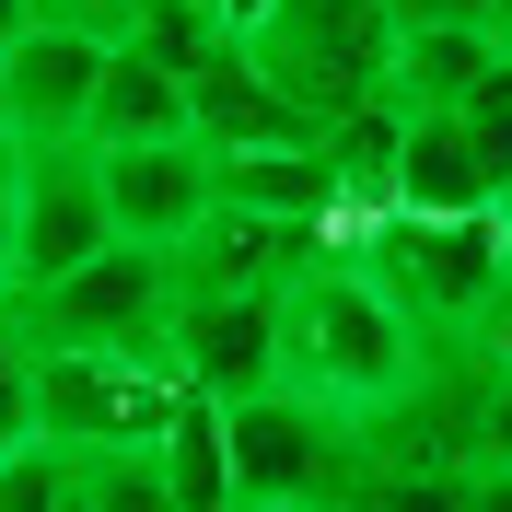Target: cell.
Listing matches in <instances>:
<instances>
[{"label": "cell", "instance_id": "cell-13", "mask_svg": "<svg viewBox=\"0 0 512 512\" xmlns=\"http://www.w3.org/2000/svg\"><path fill=\"white\" fill-rule=\"evenodd\" d=\"M152 140H187V82L117 47L94 82V152H152Z\"/></svg>", "mask_w": 512, "mask_h": 512}, {"label": "cell", "instance_id": "cell-11", "mask_svg": "<svg viewBox=\"0 0 512 512\" xmlns=\"http://www.w3.org/2000/svg\"><path fill=\"white\" fill-rule=\"evenodd\" d=\"M501 163L478 152V128L466 117H408V140H396V210L408 222H489L501 210Z\"/></svg>", "mask_w": 512, "mask_h": 512}, {"label": "cell", "instance_id": "cell-1", "mask_svg": "<svg viewBox=\"0 0 512 512\" xmlns=\"http://www.w3.org/2000/svg\"><path fill=\"white\" fill-rule=\"evenodd\" d=\"M419 373H431L419 326L396 315V303L373 291V268H350L338 245L280 291V396L373 431V419H396L419 396Z\"/></svg>", "mask_w": 512, "mask_h": 512}, {"label": "cell", "instance_id": "cell-21", "mask_svg": "<svg viewBox=\"0 0 512 512\" xmlns=\"http://www.w3.org/2000/svg\"><path fill=\"white\" fill-rule=\"evenodd\" d=\"M210 12H222L233 35H256V24H268V12H280V0H210Z\"/></svg>", "mask_w": 512, "mask_h": 512}, {"label": "cell", "instance_id": "cell-17", "mask_svg": "<svg viewBox=\"0 0 512 512\" xmlns=\"http://www.w3.org/2000/svg\"><path fill=\"white\" fill-rule=\"evenodd\" d=\"M35 443V361H24V338L0 326V466Z\"/></svg>", "mask_w": 512, "mask_h": 512}, {"label": "cell", "instance_id": "cell-15", "mask_svg": "<svg viewBox=\"0 0 512 512\" xmlns=\"http://www.w3.org/2000/svg\"><path fill=\"white\" fill-rule=\"evenodd\" d=\"M326 512H454V478H443V466H384V454H373Z\"/></svg>", "mask_w": 512, "mask_h": 512}, {"label": "cell", "instance_id": "cell-10", "mask_svg": "<svg viewBox=\"0 0 512 512\" xmlns=\"http://www.w3.org/2000/svg\"><path fill=\"white\" fill-rule=\"evenodd\" d=\"M187 140L210 163H233V152H315V117H303L245 47H222V59L187 82Z\"/></svg>", "mask_w": 512, "mask_h": 512}, {"label": "cell", "instance_id": "cell-5", "mask_svg": "<svg viewBox=\"0 0 512 512\" xmlns=\"http://www.w3.org/2000/svg\"><path fill=\"white\" fill-rule=\"evenodd\" d=\"M187 384L163 361H35V443L47 454H163Z\"/></svg>", "mask_w": 512, "mask_h": 512}, {"label": "cell", "instance_id": "cell-20", "mask_svg": "<svg viewBox=\"0 0 512 512\" xmlns=\"http://www.w3.org/2000/svg\"><path fill=\"white\" fill-rule=\"evenodd\" d=\"M12 198H24V152L0 140V303H12Z\"/></svg>", "mask_w": 512, "mask_h": 512}, {"label": "cell", "instance_id": "cell-14", "mask_svg": "<svg viewBox=\"0 0 512 512\" xmlns=\"http://www.w3.org/2000/svg\"><path fill=\"white\" fill-rule=\"evenodd\" d=\"M117 47H128V59H152V70H175V82H198V70L222 59V47H245V35L210 12V0H128Z\"/></svg>", "mask_w": 512, "mask_h": 512}, {"label": "cell", "instance_id": "cell-9", "mask_svg": "<svg viewBox=\"0 0 512 512\" xmlns=\"http://www.w3.org/2000/svg\"><path fill=\"white\" fill-rule=\"evenodd\" d=\"M94 187H105V233H117V245H152V256H175L210 222V152H198V140L94 152Z\"/></svg>", "mask_w": 512, "mask_h": 512}, {"label": "cell", "instance_id": "cell-8", "mask_svg": "<svg viewBox=\"0 0 512 512\" xmlns=\"http://www.w3.org/2000/svg\"><path fill=\"white\" fill-rule=\"evenodd\" d=\"M105 35L35 24L0 59V105H12V152H94V82H105Z\"/></svg>", "mask_w": 512, "mask_h": 512}, {"label": "cell", "instance_id": "cell-4", "mask_svg": "<svg viewBox=\"0 0 512 512\" xmlns=\"http://www.w3.org/2000/svg\"><path fill=\"white\" fill-rule=\"evenodd\" d=\"M222 466H233V512H326L373 466V431L303 408V396H245V408H222Z\"/></svg>", "mask_w": 512, "mask_h": 512}, {"label": "cell", "instance_id": "cell-18", "mask_svg": "<svg viewBox=\"0 0 512 512\" xmlns=\"http://www.w3.org/2000/svg\"><path fill=\"white\" fill-rule=\"evenodd\" d=\"M396 24H454V35H512V0H396Z\"/></svg>", "mask_w": 512, "mask_h": 512}, {"label": "cell", "instance_id": "cell-22", "mask_svg": "<svg viewBox=\"0 0 512 512\" xmlns=\"http://www.w3.org/2000/svg\"><path fill=\"white\" fill-rule=\"evenodd\" d=\"M24 35H35V12H24V0H0V59H12Z\"/></svg>", "mask_w": 512, "mask_h": 512}, {"label": "cell", "instance_id": "cell-2", "mask_svg": "<svg viewBox=\"0 0 512 512\" xmlns=\"http://www.w3.org/2000/svg\"><path fill=\"white\" fill-rule=\"evenodd\" d=\"M0 326L24 338V361H163V326H175V256L105 245L94 268H70L59 291H12Z\"/></svg>", "mask_w": 512, "mask_h": 512}, {"label": "cell", "instance_id": "cell-23", "mask_svg": "<svg viewBox=\"0 0 512 512\" xmlns=\"http://www.w3.org/2000/svg\"><path fill=\"white\" fill-rule=\"evenodd\" d=\"M489 222H501V256H512V198H501V210H489Z\"/></svg>", "mask_w": 512, "mask_h": 512}, {"label": "cell", "instance_id": "cell-12", "mask_svg": "<svg viewBox=\"0 0 512 512\" xmlns=\"http://www.w3.org/2000/svg\"><path fill=\"white\" fill-rule=\"evenodd\" d=\"M501 47H512V35H454V24L396 35V105H408V117H454V105L501 70Z\"/></svg>", "mask_w": 512, "mask_h": 512}, {"label": "cell", "instance_id": "cell-19", "mask_svg": "<svg viewBox=\"0 0 512 512\" xmlns=\"http://www.w3.org/2000/svg\"><path fill=\"white\" fill-rule=\"evenodd\" d=\"M454 512H512V466H454Z\"/></svg>", "mask_w": 512, "mask_h": 512}, {"label": "cell", "instance_id": "cell-16", "mask_svg": "<svg viewBox=\"0 0 512 512\" xmlns=\"http://www.w3.org/2000/svg\"><path fill=\"white\" fill-rule=\"evenodd\" d=\"M0 512H70V454L24 443L12 466H0Z\"/></svg>", "mask_w": 512, "mask_h": 512}, {"label": "cell", "instance_id": "cell-3", "mask_svg": "<svg viewBox=\"0 0 512 512\" xmlns=\"http://www.w3.org/2000/svg\"><path fill=\"white\" fill-rule=\"evenodd\" d=\"M396 35H408V24H396V0H280V12L245 35V59L326 128L338 105L396 94Z\"/></svg>", "mask_w": 512, "mask_h": 512}, {"label": "cell", "instance_id": "cell-6", "mask_svg": "<svg viewBox=\"0 0 512 512\" xmlns=\"http://www.w3.org/2000/svg\"><path fill=\"white\" fill-rule=\"evenodd\" d=\"M163 373L187 384V396H210V408L280 396V303H245V291H175Z\"/></svg>", "mask_w": 512, "mask_h": 512}, {"label": "cell", "instance_id": "cell-7", "mask_svg": "<svg viewBox=\"0 0 512 512\" xmlns=\"http://www.w3.org/2000/svg\"><path fill=\"white\" fill-rule=\"evenodd\" d=\"M117 245L105 233L94 152H24V198H12V291H59L70 268H94Z\"/></svg>", "mask_w": 512, "mask_h": 512}]
</instances>
